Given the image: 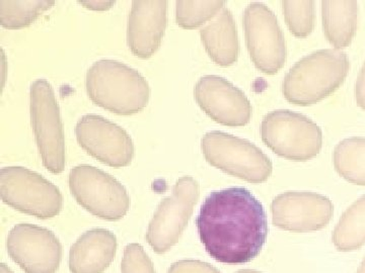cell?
<instances>
[{
    "label": "cell",
    "mask_w": 365,
    "mask_h": 273,
    "mask_svg": "<svg viewBox=\"0 0 365 273\" xmlns=\"http://www.w3.org/2000/svg\"><path fill=\"white\" fill-rule=\"evenodd\" d=\"M347 55L339 50H319L297 62L285 76L282 92L288 102L311 105L335 92L349 71Z\"/></svg>",
    "instance_id": "obj_3"
},
{
    "label": "cell",
    "mask_w": 365,
    "mask_h": 273,
    "mask_svg": "<svg viewBox=\"0 0 365 273\" xmlns=\"http://www.w3.org/2000/svg\"><path fill=\"white\" fill-rule=\"evenodd\" d=\"M332 240L342 252L359 250L365 245V196L345 210L334 230Z\"/></svg>",
    "instance_id": "obj_19"
},
{
    "label": "cell",
    "mask_w": 365,
    "mask_h": 273,
    "mask_svg": "<svg viewBox=\"0 0 365 273\" xmlns=\"http://www.w3.org/2000/svg\"><path fill=\"white\" fill-rule=\"evenodd\" d=\"M194 95L201 109L216 123L242 127L251 119L252 105L248 98L220 76L207 75L199 79Z\"/></svg>",
    "instance_id": "obj_14"
},
{
    "label": "cell",
    "mask_w": 365,
    "mask_h": 273,
    "mask_svg": "<svg viewBox=\"0 0 365 273\" xmlns=\"http://www.w3.org/2000/svg\"><path fill=\"white\" fill-rule=\"evenodd\" d=\"M79 4L91 11H108L114 6L115 1H79Z\"/></svg>",
    "instance_id": "obj_27"
},
{
    "label": "cell",
    "mask_w": 365,
    "mask_h": 273,
    "mask_svg": "<svg viewBox=\"0 0 365 273\" xmlns=\"http://www.w3.org/2000/svg\"><path fill=\"white\" fill-rule=\"evenodd\" d=\"M55 1H0V23L7 30H20L54 6Z\"/></svg>",
    "instance_id": "obj_21"
},
{
    "label": "cell",
    "mask_w": 365,
    "mask_h": 273,
    "mask_svg": "<svg viewBox=\"0 0 365 273\" xmlns=\"http://www.w3.org/2000/svg\"><path fill=\"white\" fill-rule=\"evenodd\" d=\"M7 252L26 273H55L62 259V246L46 228L19 224L7 237Z\"/></svg>",
    "instance_id": "obj_11"
},
{
    "label": "cell",
    "mask_w": 365,
    "mask_h": 273,
    "mask_svg": "<svg viewBox=\"0 0 365 273\" xmlns=\"http://www.w3.org/2000/svg\"><path fill=\"white\" fill-rule=\"evenodd\" d=\"M201 40L209 57L217 65L227 67L237 62L240 44L234 16L227 9H223L200 31Z\"/></svg>",
    "instance_id": "obj_17"
},
{
    "label": "cell",
    "mask_w": 365,
    "mask_h": 273,
    "mask_svg": "<svg viewBox=\"0 0 365 273\" xmlns=\"http://www.w3.org/2000/svg\"><path fill=\"white\" fill-rule=\"evenodd\" d=\"M69 188L81 207L107 221L121 220L130 208L124 186L110 174L90 165H78L71 170Z\"/></svg>",
    "instance_id": "obj_7"
},
{
    "label": "cell",
    "mask_w": 365,
    "mask_h": 273,
    "mask_svg": "<svg viewBox=\"0 0 365 273\" xmlns=\"http://www.w3.org/2000/svg\"><path fill=\"white\" fill-rule=\"evenodd\" d=\"M283 13L290 33L297 38H306L313 32L314 4L307 1H283Z\"/></svg>",
    "instance_id": "obj_23"
},
{
    "label": "cell",
    "mask_w": 365,
    "mask_h": 273,
    "mask_svg": "<svg viewBox=\"0 0 365 273\" xmlns=\"http://www.w3.org/2000/svg\"><path fill=\"white\" fill-rule=\"evenodd\" d=\"M168 273H220L209 263L199 260H180L170 265Z\"/></svg>",
    "instance_id": "obj_25"
},
{
    "label": "cell",
    "mask_w": 365,
    "mask_h": 273,
    "mask_svg": "<svg viewBox=\"0 0 365 273\" xmlns=\"http://www.w3.org/2000/svg\"><path fill=\"white\" fill-rule=\"evenodd\" d=\"M333 161L343 178L365 186V138L352 136L341 141L334 150Z\"/></svg>",
    "instance_id": "obj_20"
},
{
    "label": "cell",
    "mask_w": 365,
    "mask_h": 273,
    "mask_svg": "<svg viewBox=\"0 0 365 273\" xmlns=\"http://www.w3.org/2000/svg\"><path fill=\"white\" fill-rule=\"evenodd\" d=\"M121 269L122 273H155L150 258L143 246L136 243L125 248Z\"/></svg>",
    "instance_id": "obj_24"
},
{
    "label": "cell",
    "mask_w": 365,
    "mask_h": 273,
    "mask_svg": "<svg viewBox=\"0 0 365 273\" xmlns=\"http://www.w3.org/2000/svg\"><path fill=\"white\" fill-rule=\"evenodd\" d=\"M245 35L252 61L263 73L274 75L287 61V46L277 18L265 4H250L244 14Z\"/></svg>",
    "instance_id": "obj_10"
},
{
    "label": "cell",
    "mask_w": 365,
    "mask_h": 273,
    "mask_svg": "<svg viewBox=\"0 0 365 273\" xmlns=\"http://www.w3.org/2000/svg\"><path fill=\"white\" fill-rule=\"evenodd\" d=\"M273 224L285 231L307 233L324 229L333 217V203L325 196L287 191L271 205Z\"/></svg>",
    "instance_id": "obj_13"
},
{
    "label": "cell",
    "mask_w": 365,
    "mask_h": 273,
    "mask_svg": "<svg viewBox=\"0 0 365 273\" xmlns=\"http://www.w3.org/2000/svg\"><path fill=\"white\" fill-rule=\"evenodd\" d=\"M79 145L98 161L115 168L128 166L134 157L130 136L121 127L97 114H86L76 127Z\"/></svg>",
    "instance_id": "obj_12"
},
{
    "label": "cell",
    "mask_w": 365,
    "mask_h": 273,
    "mask_svg": "<svg viewBox=\"0 0 365 273\" xmlns=\"http://www.w3.org/2000/svg\"><path fill=\"white\" fill-rule=\"evenodd\" d=\"M322 16L324 33L334 47L344 49L351 44L359 20L356 1H323Z\"/></svg>",
    "instance_id": "obj_18"
},
{
    "label": "cell",
    "mask_w": 365,
    "mask_h": 273,
    "mask_svg": "<svg viewBox=\"0 0 365 273\" xmlns=\"http://www.w3.org/2000/svg\"><path fill=\"white\" fill-rule=\"evenodd\" d=\"M31 121L43 164L54 174L66 167V139L59 105L51 85L45 79L31 86Z\"/></svg>",
    "instance_id": "obj_8"
},
{
    "label": "cell",
    "mask_w": 365,
    "mask_h": 273,
    "mask_svg": "<svg viewBox=\"0 0 365 273\" xmlns=\"http://www.w3.org/2000/svg\"><path fill=\"white\" fill-rule=\"evenodd\" d=\"M199 193L198 182L184 176L175 184L172 195L160 203L146 233L155 252L165 253L176 245L193 214Z\"/></svg>",
    "instance_id": "obj_9"
},
{
    "label": "cell",
    "mask_w": 365,
    "mask_h": 273,
    "mask_svg": "<svg viewBox=\"0 0 365 273\" xmlns=\"http://www.w3.org/2000/svg\"><path fill=\"white\" fill-rule=\"evenodd\" d=\"M355 98H356L357 105L365 109V63L360 71L359 78H357L356 86H355Z\"/></svg>",
    "instance_id": "obj_26"
},
{
    "label": "cell",
    "mask_w": 365,
    "mask_h": 273,
    "mask_svg": "<svg viewBox=\"0 0 365 273\" xmlns=\"http://www.w3.org/2000/svg\"><path fill=\"white\" fill-rule=\"evenodd\" d=\"M235 273H262V272H257V270H253V269H242V270H239V272H237Z\"/></svg>",
    "instance_id": "obj_30"
},
{
    "label": "cell",
    "mask_w": 365,
    "mask_h": 273,
    "mask_svg": "<svg viewBox=\"0 0 365 273\" xmlns=\"http://www.w3.org/2000/svg\"><path fill=\"white\" fill-rule=\"evenodd\" d=\"M0 193L4 203L39 219L56 217L63 198L56 186L25 167H4L0 172Z\"/></svg>",
    "instance_id": "obj_6"
},
{
    "label": "cell",
    "mask_w": 365,
    "mask_h": 273,
    "mask_svg": "<svg viewBox=\"0 0 365 273\" xmlns=\"http://www.w3.org/2000/svg\"><path fill=\"white\" fill-rule=\"evenodd\" d=\"M206 161L230 176L262 183L272 173V162L257 146L220 131L209 132L201 141Z\"/></svg>",
    "instance_id": "obj_5"
},
{
    "label": "cell",
    "mask_w": 365,
    "mask_h": 273,
    "mask_svg": "<svg viewBox=\"0 0 365 273\" xmlns=\"http://www.w3.org/2000/svg\"><path fill=\"white\" fill-rule=\"evenodd\" d=\"M261 135L274 153L292 161L316 157L323 146V133L318 124L287 109H278L264 117Z\"/></svg>",
    "instance_id": "obj_4"
},
{
    "label": "cell",
    "mask_w": 365,
    "mask_h": 273,
    "mask_svg": "<svg viewBox=\"0 0 365 273\" xmlns=\"http://www.w3.org/2000/svg\"><path fill=\"white\" fill-rule=\"evenodd\" d=\"M225 1H177L176 20L181 28L193 30L217 16Z\"/></svg>",
    "instance_id": "obj_22"
},
{
    "label": "cell",
    "mask_w": 365,
    "mask_h": 273,
    "mask_svg": "<svg viewBox=\"0 0 365 273\" xmlns=\"http://www.w3.org/2000/svg\"><path fill=\"white\" fill-rule=\"evenodd\" d=\"M357 273H365V258L364 260L362 261L361 264H360L359 270H357Z\"/></svg>",
    "instance_id": "obj_29"
},
{
    "label": "cell",
    "mask_w": 365,
    "mask_h": 273,
    "mask_svg": "<svg viewBox=\"0 0 365 273\" xmlns=\"http://www.w3.org/2000/svg\"><path fill=\"white\" fill-rule=\"evenodd\" d=\"M86 85L93 104L120 116L138 114L150 100V85L141 74L114 60L93 63Z\"/></svg>",
    "instance_id": "obj_2"
},
{
    "label": "cell",
    "mask_w": 365,
    "mask_h": 273,
    "mask_svg": "<svg viewBox=\"0 0 365 273\" xmlns=\"http://www.w3.org/2000/svg\"><path fill=\"white\" fill-rule=\"evenodd\" d=\"M196 226L209 255L225 264L255 259L268 236L265 210L245 188L211 193L201 205Z\"/></svg>",
    "instance_id": "obj_1"
},
{
    "label": "cell",
    "mask_w": 365,
    "mask_h": 273,
    "mask_svg": "<svg viewBox=\"0 0 365 273\" xmlns=\"http://www.w3.org/2000/svg\"><path fill=\"white\" fill-rule=\"evenodd\" d=\"M116 236L106 229H93L81 235L69 252L72 273H103L114 260Z\"/></svg>",
    "instance_id": "obj_16"
},
{
    "label": "cell",
    "mask_w": 365,
    "mask_h": 273,
    "mask_svg": "<svg viewBox=\"0 0 365 273\" xmlns=\"http://www.w3.org/2000/svg\"><path fill=\"white\" fill-rule=\"evenodd\" d=\"M0 273H14V272L6 264L2 263L1 267H0Z\"/></svg>",
    "instance_id": "obj_28"
},
{
    "label": "cell",
    "mask_w": 365,
    "mask_h": 273,
    "mask_svg": "<svg viewBox=\"0 0 365 273\" xmlns=\"http://www.w3.org/2000/svg\"><path fill=\"white\" fill-rule=\"evenodd\" d=\"M167 1L132 2L127 41L135 56L148 59L158 51L167 28Z\"/></svg>",
    "instance_id": "obj_15"
}]
</instances>
